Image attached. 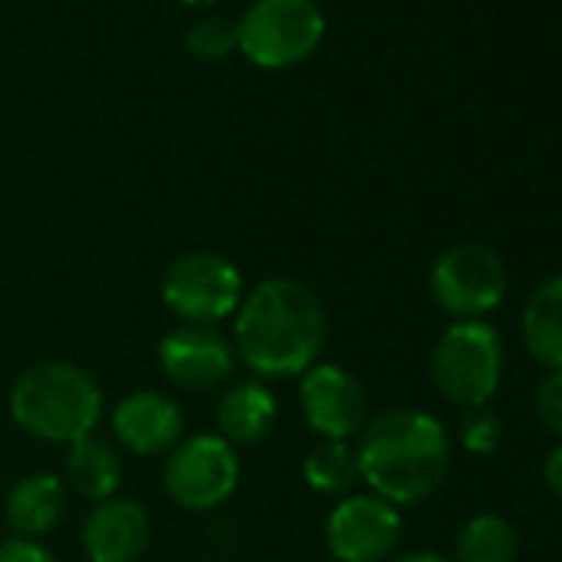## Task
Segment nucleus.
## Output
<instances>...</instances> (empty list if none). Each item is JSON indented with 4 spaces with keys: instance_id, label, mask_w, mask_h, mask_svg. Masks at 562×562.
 <instances>
[{
    "instance_id": "1",
    "label": "nucleus",
    "mask_w": 562,
    "mask_h": 562,
    "mask_svg": "<svg viewBox=\"0 0 562 562\" xmlns=\"http://www.w3.org/2000/svg\"><path fill=\"white\" fill-rule=\"evenodd\" d=\"M328 341V312L305 281L274 274L245 292L232 318L238 361L258 381L302 378L322 361Z\"/></svg>"
},
{
    "instance_id": "2",
    "label": "nucleus",
    "mask_w": 562,
    "mask_h": 562,
    "mask_svg": "<svg viewBox=\"0 0 562 562\" xmlns=\"http://www.w3.org/2000/svg\"><path fill=\"white\" fill-rule=\"evenodd\" d=\"M358 467L368 493L391 506H417L430 499L453 460L447 427L417 407H391L374 414L358 434Z\"/></svg>"
},
{
    "instance_id": "3",
    "label": "nucleus",
    "mask_w": 562,
    "mask_h": 562,
    "mask_svg": "<svg viewBox=\"0 0 562 562\" xmlns=\"http://www.w3.org/2000/svg\"><path fill=\"white\" fill-rule=\"evenodd\" d=\"M8 407L14 424L34 440L70 447L100 427L106 401L87 368L74 361H41L14 378Z\"/></svg>"
},
{
    "instance_id": "4",
    "label": "nucleus",
    "mask_w": 562,
    "mask_h": 562,
    "mask_svg": "<svg viewBox=\"0 0 562 562\" xmlns=\"http://www.w3.org/2000/svg\"><path fill=\"white\" fill-rule=\"evenodd\" d=\"M506 371L503 338L486 322H453L434 355H430V381L457 407H483L499 391Z\"/></svg>"
},
{
    "instance_id": "5",
    "label": "nucleus",
    "mask_w": 562,
    "mask_h": 562,
    "mask_svg": "<svg viewBox=\"0 0 562 562\" xmlns=\"http://www.w3.org/2000/svg\"><path fill=\"white\" fill-rule=\"evenodd\" d=\"M325 41V14L315 0H255L235 24V47L261 70H289Z\"/></svg>"
},
{
    "instance_id": "6",
    "label": "nucleus",
    "mask_w": 562,
    "mask_h": 562,
    "mask_svg": "<svg viewBox=\"0 0 562 562\" xmlns=\"http://www.w3.org/2000/svg\"><path fill=\"white\" fill-rule=\"evenodd\" d=\"M241 268L209 248H195L179 255L166 271L159 299L179 325H218L235 318L245 299Z\"/></svg>"
},
{
    "instance_id": "7",
    "label": "nucleus",
    "mask_w": 562,
    "mask_h": 562,
    "mask_svg": "<svg viewBox=\"0 0 562 562\" xmlns=\"http://www.w3.org/2000/svg\"><path fill=\"white\" fill-rule=\"evenodd\" d=\"M241 480V457L215 430L186 434L162 460V490L186 513L228 503Z\"/></svg>"
},
{
    "instance_id": "8",
    "label": "nucleus",
    "mask_w": 562,
    "mask_h": 562,
    "mask_svg": "<svg viewBox=\"0 0 562 562\" xmlns=\"http://www.w3.org/2000/svg\"><path fill=\"white\" fill-rule=\"evenodd\" d=\"M506 265L483 241H457L430 265L434 305L453 322H483L506 299Z\"/></svg>"
},
{
    "instance_id": "9",
    "label": "nucleus",
    "mask_w": 562,
    "mask_h": 562,
    "mask_svg": "<svg viewBox=\"0 0 562 562\" xmlns=\"http://www.w3.org/2000/svg\"><path fill=\"white\" fill-rule=\"evenodd\" d=\"M162 378L189 394H215L235 381L238 355L218 325H176L156 345Z\"/></svg>"
},
{
    "instance_id": "10",
    "label": "nucleus",
    "mask_w": 562,
    "mask_h": 562,
    "mask_svg": "<svg viewBox=\"0 0 562 562\" xmlns=\"http://www.w3.org/2000/svg\"><path fill=\"white\" fill-rule=\"evenodd\" d=\"M401 536V509L374 493L341 496L325 519V546L338 562H387Z\"/></svg>"
},
{
    "instance_id": "11",
    "label": "nucleus",
    "mask_w": 562,
    "mask_h": 562,
    "mask_svg": "<svg viewBox=\"0 0 562 562\" xmlns=\"http://www.w3.org/2000/svg\"><path fill=\"white\" fill-rule=\"evenodd\" d=\"M299 404L305 424L322 440H355L371 420L364 384L335 361H318L299 378Z\"/></svg>"
},
{
    "instance_id": "12",
    "label": "nucleus",
    "mask_w": 562,
    "mask_h": 562,
    "mask_svg": "<svg viewBox=\"0 0 562 562\" xmlns=\"http://www.w3.org/2000/svg\"><path fill=\"white\" fill-rule=\"evenodd\" d=\"M113 440L136 457H166L186 437V411L172 394L133 391L113 404Z\"/></svg>"
},
{
    "instance_id": "13",
    "label": "nucleus",
    "mask_w": 562,
    "mask_h": 562,
    "mask_svg": "<svg viewBox=\"0 0 562 562\" xmlns=\"http://www.w3.org/2000/svg\"><path fill=\"white\" fill-rule=\"evenodd\" d=\"M153 542V519L133 496L93 503L80 526V546L90 562H139Z\"/></svg>"
},
{
    "instance_id": "14",
    "label": "nucleus",
    "mask_w": 562,
    "mask_h": 562,
    "mask_svg": "<svg viewBox=\"0 0 562 562\" xmlns=\"http://www.w3.org/2000/svg\"><path fill=\"white\" fill-rule=\"evenodd\" d=\"M278 424V401L268 381H228L215 401V434L235 450L258 447Z\"/></svg>"
},
{
    "instance_id": "15",
    "label": "nucleus",
    "mask_w": 562,
    "mask_h": 562,
    "mask_svg": "<svg viewBox=\"0 0 562 562\" xmlns=\"http://www.w3.org/2000/svg\"><path fill=\"white\" fill-rule=\"evenodd\" d=\"M70 509V490L57 473H27L21 476L4 499V522L11 536L44 539L50 536Z\"/></svg>"
},
{
    "instance_id": "16",
    "label": "nucleus",
    "mask_w": 562,
    "mask_h": 562,
    "mask_svg": "<svg viewBox=\"0 0 562 562\" xmlns=\"http://www.w3.org/2000/svg\"><path fill=\"white\" fill-rule=\"evenodd\" d=\"M64 483L87 503H103L120 493L123 483V457L116 443L90 434L67 447L64 457Z\"/></svg>"
},
{
    "instance_id": "17",
    "label": "nucleus",
    "mask_w": 562,
    "mask_h": 562,
    "mask_svg": "<svg viewBox=\"0 0 562 562\" xmlns=\"http://www.w3.org/2000/svg\"><path fill=\"white\" fill-rule=\"evenodd\" d=\"M522 345L549 371H562V274L542 281L522 305Z\"/></svg>"
},
{
    "instance_id": "18",
    "label": "nucleus",
    "mask_w": 562,
    "mask_h": 562,
    "mask_svg": "<svg viewBox=\"0 0 562 562\" xmlns=\"http://www.w3.org/2000/svg\"><path fill=\"white\" fill-rule=\"evenodd\" d=\"M302 476L322 496H348L361 483L355 443L351 440H318L302 460Z\"/></svg>"
},
{
    "instance_id": "19",
    "label": "nucleus",
    "mask_w": 562,
    "mask_h": 562,
    "mask_svg": "<svg viewBox=\"0 0 562 562\" xmlns=\"http://www.w3.org/2000/svg\"><path fill=\"white\" fill-rule=\"evenodd\" d=\"M519 552L516 526L499 513L467 519L453 542V562H513Z\"/></svg>"
},
{
    "instance_id": "20",
    "label": "nucleus",
    "mask_w": 562,
    "mask_h": 562,
    "mask_svg": "<svg viewBox=\"0 0 562 562\" xmlns=\"http://www.w3.org/2000/svg\"><path fill=\"white\" fill-rule=\"evenodd\" d=\"M457 437H460V447L473 457H490L499 450L503 443V417L483 404V407H467L463 417H460V427H457Z\"/></svg>"
},
{
    "instance_id": "21",
    "label": "nucleus",
    "mask_w": 562,
    "mask_h": 562,
    "mask_svg": "<svg viewBox=\"0 0 562 562\" xmlns=\"http://www.w3.org/2000/svg\"><path fill=\"white\" fill-rule=\"evenodd\" d=\"M186 47L199 60H222L235 50V24L225 21L222 14H202L186 31Z\"/></svg>"
},
{
    "instance_id": "22",
    "label": "nucleus",
    "mask_w": 562,
    "mask_h": 562,
    "mask_svg": "<svg viewBox=\"0 0 562 562\" xmlns=\"http://www.w3.org/2000/svg\"><path fill=\"white\" fill-rule=\"evenodd\" d=\"M536 417L539 424L562 437V371H549L536 387Z\"/></svg>"
},
{
    "instance_id": "23",
    "label": "nucleus",
    "mask_w": 562,
    "mask_h": 562,
    "mask_svg": "<svg viewBox=\"0 0 562 562\" xmlns=\"http://www.w3.org/2000/svg\"><path fill=\"white\" fill-rule=\"evenodd\" d=\"M0 562H57V555L37 539L8 536L0 539Z\"/></svg>"
},
{
    "instance_id": "24",
    "label": "nucleus",
    "mask_w": 562,
    "mask_h": 562,
    "mask_svg": "<svg viewBox=\"0 0 562 562\" xmlns=\"http://www.w3.org/2000/svg\"><path fill=\"white\" fill-rule=\"evenodd\" d=\"M542 480H546V486L562 499V443L549 450V457H546V463H542Z\"/></svg>"
},
{
    "instance_id": "25",
    "label": "nucleus",
    "mask_w": 562,
    "mask_h": 562,
    "mask_svg": "<svg viewBox=\"0 0 562 562\" xmlns=\"http://www.w3.org/2000/svg\"><path fill=\"white\" fill-rule=\"evenodd\" d=\"M387 562H453V559H447V555H440V552H427V549H420V552L394 555V559H387Z\"/></svg>"
},
{
    "instance_id": "26",
    "label": "nucleus",
    "mask_w": 562,
    "mask_h": 562,
    "mask_svg": "<svg viewBox=\"0 0 562 562\" xmlns=\"http://www.w3.org/2000/svg\"><path fill=\"white\" fill-rule=\"evenodd\" d=\"M179 4H189V8H205V4H215V0H179Z\"/></svg>"
}]
</instances>
